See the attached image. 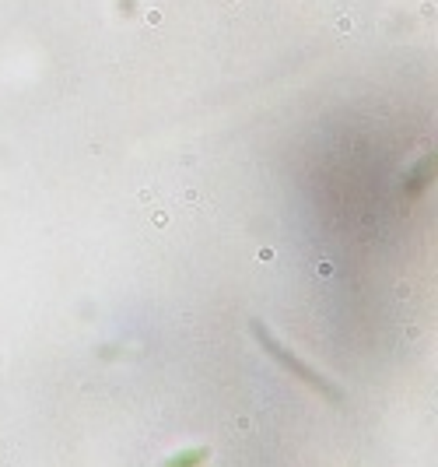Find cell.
<instances>
[{
    "label": "cell",
    "instance_id": "6da1fadb",
    "mask_svg": "<svg viewBox=\"0 0 438 467\" xmlns=\"http://www.w3.org/2000/svg\"><path fill=\"white\" fill-rule=\"evenodd\" d=\"M253 334H257V341H260L263 348H266V352H270V355H273V359H277V362H280V366H284L288 373H295L298 379H305L309 386L323 390L327 397H341V390H337L334 383H327V376H319L316 370H312V366H305V362H302L298 355H291V352H288V348H284V345H280V341H277V338H273V334H270L266 327L253 323Z\"/></svg>",
    "mask_w": 438,
    "mask_h": 467
},
{
    "label": "cell",
    "instance_id": "7a4b0ae2",
    "mask_svg": "<svg viewBox=\"0 0 438 467\" xmlns=\"http://www.w3.org/2000/svg\"><path fill=\"white\" fill-rule=\"evenodd\" d=\"M116 7H119V14H137V0H116Z\"/></svg>",
    "mask_w": 438,
    "mask_h": 467
}]
</instances>
